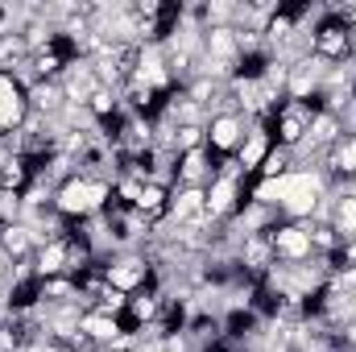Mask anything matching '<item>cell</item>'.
<instances>
[{
    "mask_svg": "<svg viewBox=\"0 0 356 352\" xmlns=\"http://www.w3.org/2000/svg\"><path fill=\"white\" fill-rule=\"evenodd\" d=\"M332 228H336L340 245L356 241V191H348V186H340V191H336V211H332Z\"/></svg>",
    "mask_w": 356,
    "mask_h": 352,
    "instance_id": "cell-11",
    "label": "cell"
},
{
    "mask_svg": "<svg viewBox=\"0 0 356 352\" xmlns=\"http://www.w3.org/2000/svg\"><path fill=\"white\" fill-rule=\"evenodd\" d=\"M33 273H38V282L67 273V237H63V241H50V245H42V249L33 253Z\"/></svg>",
    "mask_w": 356,
    "mask_h": 352,
    "instance_id": "cell-12",
    "label": "cell"
},
{
    "mask_svg": "<svg viewBox=\"0 0 356 352\" xmlns=\"http://www.w3.org/2000/svg\"><path fill=\"white\" fill-rule=\"evenodd\" d=\"M79 332H83L88 344H116L120 340V319L116 315H104V311H83Z\"/></svg>",
    "mask_w": 356,
    "mask_h": 352,
    "instance_id": "cell-10",
    "label": "cell"
},
{
    "mask_svg": "<svg viewBox=\"0 0 356 352\" xmlns=\"http://www.w3.org/2000/svg\"><path fill=\"white\" fill-rule=\"evenodd\" d=\"M249 125L253 120H245L241 112H216V116H207V154L211 158H232L241 150Z\"/></svg>",
    "mask_w": 356,
    "mask_h": 352,
    "instance_id": "cell-3",
    "label": "cell"
},
{
    "mask_svg": "<svg viewBox=\"0 0 356 352\" xmlns=\"http://www.w3.org/2000/svg\"><path fill=\"white\" fill-rule=\"evenodd\" d=\"M207 211V186H175L170 191V207H166V220L186 228L195 220H203Z\"/></svg>",
    "mask_w": 356,
    "mask_h": 352,
    "instance_id": "cell-6",
    "label": "cell"
},
{
    "mask_svg": "<svg viewBox=\"0 0 356 352\" xmlns=\"http://www.w3.org/2000/svg\"><path fill=\"white\" fill-rule=\"evenodd\" d=\"M266 237H269V245H273V257L282 265H298V262H311V257H315V249H311V228L298 224V220H277Z\"/></svg>",
    "mask_w": 356,
    "mask_h": 352,
    "instance_id": "cell-1",
    "label": "cell"
},
{
    "mask_svg": "<svg viewBox=\"0 0 356 352\" xmlns=\"http://www.w3.org/2000/svg\"><path fill=\"white\" fill-rule=\"evenodd\" d=\"M211 178H216V158L207 150H191L178 158L175 186H211Z\"/></svg>",
    "mask_w": 356,
    "mask_h": 352,
    "instance_id": "cell-8",
    "label": "cell"
},
{
    "mask_svg": "<svg viewBox=\"0 0 356 352\" xmlns=\"http://www.w3.org/2000/svg\"><path fill=\"white\" fill-rule=\"evenodd\" d=\"M311 108L307 104H294V99H286L277 112H273V120H269V133H273V145H282V150H298L302 141H307V129H311Z\"/></svg>",
    "mask_w": 356,
    "mask_h": 352,
    "instance_id": "cell-2",
    "label": "cell"
},
{
    "mask_svg": "<svg viewBox=\"0 0 356 352\" xmlns=\"http://www.w3.org/2000/svg\"><path fill=\"white\" fill-rule=\"evenodd\" d=\"M170 150H175L178 158L191 154V150H207V125H182V129H175Z\"/></svg>",
    "mask_w": 356,
    "mask_h": 352,
    "instance_id": "cell-14",
    "label": "cell"
},
{
    "mask_svg": "<svg viewBox=\"0 0 356 352\" xmlns=\"http://www.w3.org/2000/svg\"><path fill=\"white\" fill-rule=\"evenodd\" d=\"M315 54H319L323 63H344V58H353V29H348V21L323 17V21L315 25Z\"/></svg>",
    "mask_w": 356,
    "mask_h": 352,
    "instance_id": "cell-5",
    "label": "cell"
},
{
    "mask_svg": "<svg viewBox=\"0 0 356 352\" xmlns=\"http://www.w3.org/2000/svg\"><path fill=\"white\" fill-rule=\"evenodd\" d=\"M63 108H67V91H63V83H38V88H29V112H33V116L58 120Z\"/></svg>",
    "mask_w": 356,
    "mask_h": 352,
    "instance_id": "cell-9",
    "label": "cell"
},
{
    "mask_svg": "<svg viewBox=\"0 0 356 352\" xmlns=\"http://www.w3.org/2000/svg\"><path fill=\"white\" fill-rule=\"evenodd\" d=\"M269 150H273L269 120H253V125H249V133H245V141H241V150H236V162H241V170L253 178V175H257V166L266 162Z\"/></svg>",
    "mask_w": 356,
    "mask_h": 352,
    "instance_id": "cell-7",
    "label": "cell"
},
{
    "mask_svg": "<svg viewBox=\"0 0 356 352\" xmlns=\"http://www.w3.org/2000/svg\"><path fill=\"white\" fill-rule=\"evenodd\" d=\"M245 199H249V182H241V178H211V186H207V220L211 224H228V220H236V211L245 207Z\"/></svg>",
    "mask_w": 356,
    "mask_h": 352,
    "instance_id": "cell-4",
    "label": "cell"
},
{
    "mask_svg": "<svg viewBox=\"0 0 356 352\" xmlns=\"http://www.w3.org/2000/svg\"><path fill=\"white\" fill-rule=\"evenodd\" d=\"M294 170V154L290 150H282V145H273L266 154V162L257 166V175L253 178H282V175H290Z\"/></svg>",
    "mask_w": 356,
    "mask_h": 352,
    "instance_id": "cell-15",
    "label": "cell"
},
{
    "mask_svg": "<svg viewBox=\"0 0 356 352\" xmlns=\"http://www.w3.org/2000/svg\"><path fill=\"white\" fill-rule=\"evenodd\" d=\"M166 207H170V186H162V182H145L141 186V199H137V211L145 216V220H162L166 216Z\"/></svg>",
    "mask_w": 356,
    "mask_h": 352,
    "instance_id": "cell-13",
    "label": "cell"
},
{
    "mask_svg": "<svg viewBox=\"0 0 356 352\" xmlns=\"http://www.w3.org/2000/svg\"><path fill=\"white\" fill-rule=\"evenodd\" d=\"M8 265H13V262H8V257H4V253H0V278H4V273H8Z\"/></svg>",
    "mask_w": 356,
    "mask_h": 352,
    "instance_id": "cell-16",
    "label": "cell"
}]
</instances>
